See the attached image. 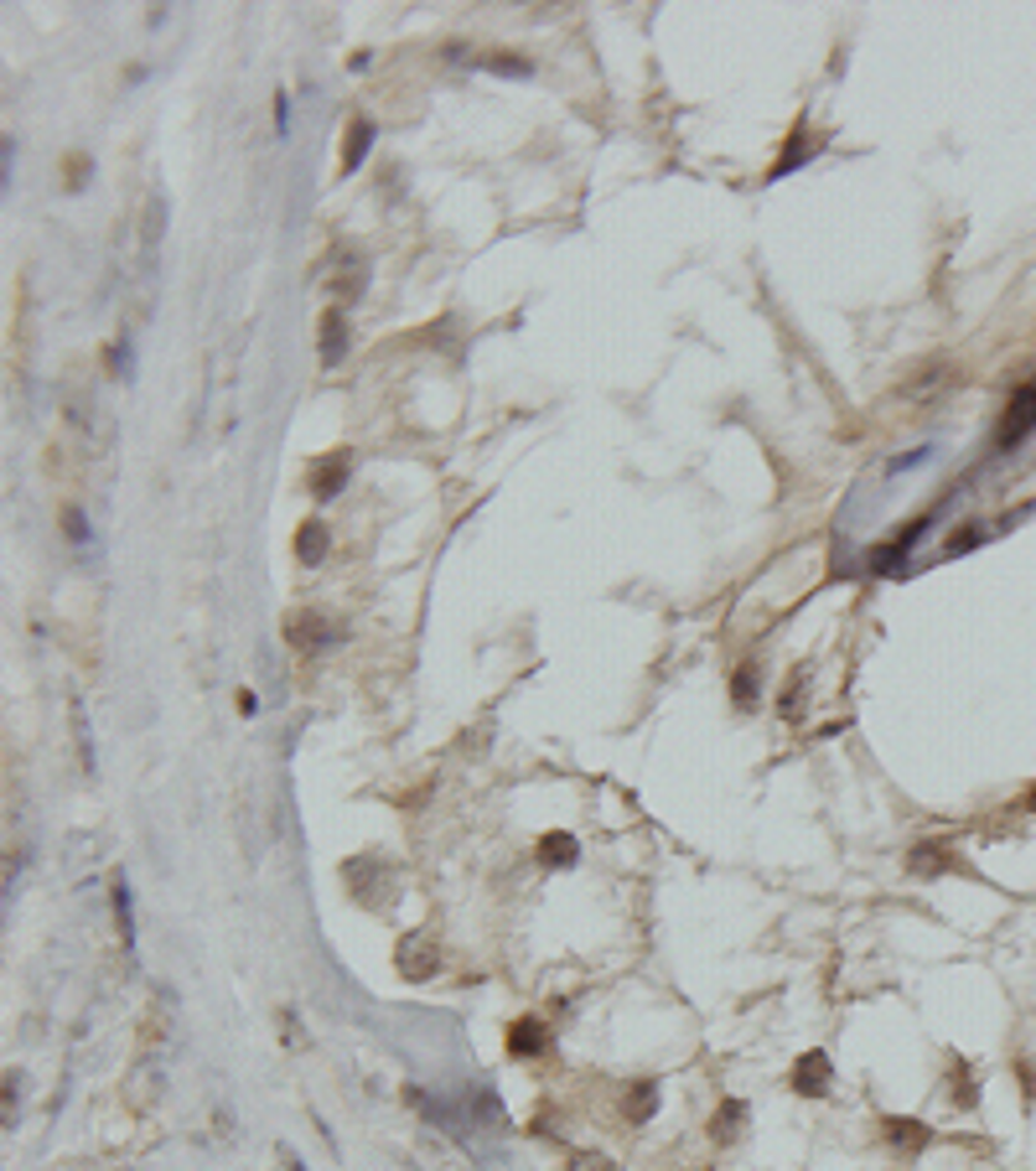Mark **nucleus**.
Masks as SVG:
<instances>
[{"mask_svg": "<svg viewBox=\"0 0 1036 1171\" xmlns=\"http://www.w3.org/2000/svg\"><path fill=\"white\" fill-rule=\"evenodd\" d=\"M395 959H400V975H405V980H431V975H436V964H441V954H436L431 933H405Z\"/></svg>", "mask_w": 1036, "mask_h": 1171, "instance_id": "f257e3e1", "label": "nucleus"}, {"mask_svg": "<svg viewBox=\"0 0 1036 1171\" xmlns=\"http://www.w3.org/2000/svg\"><path fill=\"white\" fill-rule=\"evenodd\" d=\"M793 1088L798 1093H809V1099H824L829 1088H835V1062H829V1052H804L798 1062H793Z\"/></svg>", "mask_w": 1036, "mask_h": 1171, "instance_id": "f03ea898", "label": "nucleus"}, {"mask_svg": "<svg viewBox=\"0 0 1036 1171\" xmlns=\"http://www.w3.org/2000/svg\"><path fill=\"white\" fill-rule=\"evenodd\" d=\"M1031 431H1036V378L1010 400V410H1005V421H1000V446H1015V441L1031 436Z\"/></svg>", "mask_w": 1036, "mask_h": 1171, "instance_id": "7ed1b4c3", "label": "nucleus"}, {"mask_svg": "<svg viewBox=\"0 0 1036 1171\" xmlns=\"http://www.w3.org/2000/svg\"><path fill=\"white\" fill-rule=\"evenodd\" d=\"M907 871H912L917 882L948 876V871H953V851H948V840H922V845H912V856H907Z\"/></svg>", "mask_w": 1036, "mask_h": 1171, "instance_id": "20e7f679", "label": "nucleus"}, {"mask_svg": "<svg viewBox=\"0 0 1036 1171\" xmlns=\"http://www.w3.org/2000/svg\"><path fill=\"white\" fill-rule=\"evenodd\" d=\"M881 1130H886V1140H891L897 1150H907V1155H917V1150L933 1145V1130H928L922 1119H907V1114H886Z\"/></svg>", "mask_w": 1036, "mask_h": 1171, "instance_id": "39448f33", "label": "nucleus"}, {"mask_svg": "<svg viewBox=\"0 0 1036 1171\" xmlns=\"http://www.w3.org/2000/svg\"><path fill=\"white\" fill-rule=\"evenodd\" d=\"M348 472H353V457H348V452L321 457V462L311 467V493H316V498H337L342 483H348Z\"/></svg>", "mask_w": 1036, "mask_h": 1171, "instance_id": "423d86ee", "label": "nucleus"}, {"mask_svg": "<svg viewBox=\"0 0 1036 1171\" xmlns=\"http://www.w3.org/2000/svg\"><path fill=\"white\" fill-rule=\"evenodd\" d=\"M348 358V316H342V306H326L321 311V363H342Z\"/></svg>", "mask_w": 1036, "mask_h": 1171, "instance_id": "0eeeda50", "label": "nucleus"}, {"mask_svg": "<svg viewBox=\"0 0 1036 1171\" xmlns=\"http://www.w3.org/2000/svg\"><path fill=\"white\" fill-rule=\"evenodd\" d=\"M544 1047H550V1026H544L539 1016L513 1021V1031H508V1052H513V1057H539Z\"/></svg>", "mask_w": 1036, "mask_h": 1171, "instance_id": "6e6552de", "label": "nucleus"}, {"mask_svg": "<svg viewBox=\"0 0 1036 1171\" xmlns=\"http://www.w3.org/2000/svg\"><path fill=\"white\" fill-rule=\"evenodd\" d=\"M742 1130H747V1104H742V1099H726V1104L716 1109V1119H711V1140H716V1145H736Z\"/></svg>", "mask_w": 1036, "mask_h": 1171, "instance_id": "1a4fd4ad", "label": "nucleus"}, {"mask_svg": "<svg viewBox=\"0 0 1036 1171\" xmlns=\"http://www.w3.org/2000/svg\"><path fill=\"white\" fill-rule=\"evenodd\" d=\"M326 540H332L326 524H321V519H306V524L295 529V560H301V565H321V560H326Z\"/></svg>", "mask_w": 1036, "mask_h": 1171, "instance_id": "9d476101", "label": "nucleus"}, {"mask_svg": "<svg viewBox=\"0 0 1036 1171\" xmlns=\"http://www.w3.org/2000/svg\"><path fill=\"white\" fill-rule=\"evenodd\" d=\"M285 633H290L295 648H321V643H332V633H326V622H321L316 612H290V617H285Z\"/></svg>", "mask_w": 1036, "mask_h": 1171, "instance_id": "9b49d317", "label": "nucleus"}, {"mask_svg": "<svg viewBox=\"0 0 1036 1171\" xmlns=\"http://www.w3.org/2000/svg\"><path fill=\"white\" fill-rule=\"evenodd\" d=\"M369 146H374V120H353V125H348V141H342V172L364 166Z\"/></svg>", "mask_w": 1036, "mask_h": 1171, "instance_id": "f8f14e48", "label": "nucleus"}, {"mask_svg": "<svg viewBox=\"0 0 1036 1171\" xmlns=\"http://www.w3.org/2000/svg\"><path fill=\"white\" fill-rule=\"evenodd\" d=\"M109 897H115V923H120V944H125V949H135V902H130V882H125V876H115Z\"/></svg>", "mask_w": 1036, "mask_h": 1171, "instance_id": "ddd939ff", "label": "nucleus"}, {"mask_svg": "<svg viewBox=\"0 0 1036 1171\" xmlns=\"http://www.w3.org/2000/svg\"><path fill=\"white\" fill-rule=\"evenodd\" d=\"M467 1109H472V1119H482L493 1135H503L508 1130V1114H503V1104H498V1093L493 1088H477L472 1099H467Z\"/></svg>", "mask_w": 1036, "mask_h": 1171, "instance_id": "4468645a", "label": "nucleus"}, {"mask_svg": "<svg viewBox=\"0 0 1036 1171\" xmlns=\"http://www.w3.org/2000/svg\"><path fill=\"white\" fill-rule=\"evenodd\" d=\"M922 529H928V519H917V524H907V529H902V540H897V545H881V550H876V555H871V565H876V571H897V565H902V560H907V545H912V540H917V534H922Z\"/></svg>", "mask_w": 1036, "mask_h": 1171, "instance_id": "2eb2a0df", "label": "nucleus"}, {"mask_svg": "<svg viewBox=\"0 0 1036 1171\" xmlns=\"http://www.w3.org/2000/svg\"><path fill=\"white\" fill-rule=\"evenodd\" d=\"M575 856H580V851H575V840H570V835H560V830L539 840V861H544V866H575Z\"/></svg>", "mask_w": 1036, "mask_h": 1171, "instance_id": "dca6fc26", "label": "nucleus"}, {"mask_svg": "<svg viewBox=\"0 0 1036 1171\" xmlns=\"http://www.w3.org/2000/svg\"><path fill=\"white\" fill-rule=\"evenodd\" d=\"M809 135H814V130H809V125H798V130H793V146H788V156H783V161H778V166H773V177H783V172H793V166H798V161H804V156H814V151H819V146H824V141H809Z\"/></svg>", "mask_w": 1036, "mask_h": 1171, "instance_id": "f3484780", "label": "nucleus"}, {"mask_svg": "<svg viewBox=\"0 0 1036 1171\" xmlns=\"http://www.w3.org/2000/svg\"><path fill=\"white\" fill-rule=\"evenodd\" d=\"M653 1109H658V1088H653V1083H632L627 1114H632V1119H653Z\"/></svg>", "mask_w": 1036, "mask_h": 1171, "instance_id": "a211bd4d", "label": "nucleus"}, {"mask_svg": "<svg viewBox=\"0 0 1036 1171\" xmlns=\"http://www.w3.org/2000/svg\"><path fill=\"white\" fill-rule=\"evenodd\" d=\"M731 695H736V705H752V700H757V669H752V664H742V669H736Z\"/></svg>", "mask_w": 1036, "mask_h": 1171, "instance_id": "6ab92c4d", "label": "nucleus"}, {"mask_svg": "<svg viewBox=\"0 0 1036 1171\" xmlns=\"http://www.w3.org/2000/svg\"><path fill=\"white\" fill-rule=\"evenodd\" d=\"M798 695H804V669L788 679V689H783V700H778V710H783L788 720H798Z\"/></svg>", "mask_w": 1036, "mask_h": 1171, "instance_id": "aec40b11", "label": "nucleus"}, {"mask_svg": "<svg viewBox=\"0 0 1036 1171\" xmlns=\"http://www.w3.org/2000/svg\"><path fill=\"white\" fill-rule=\"evenodd\" d=\"M570 1171H611V1161L601 1150H575L570 1155Z\"/></svg>", "mask_w": 1036, "mask_h": 1171, "instance_id": "412c9836", "label": "nucleus"}, {"mask_svg": "<svg viewBox=\"0 0 1036 1171\" xmlns=\"http://www.w3.org/2000/svg\"><path fill=\"white\" fill-rule=\"evenodd\" d=\"M63 529L73 534V545H89V524H84V514H79V509H63Z\"/></svg>", "mask_w": 1036, "mask_h": 1171, "instance_id": "4be33fe9", "label": "nucleus"}, {"mask_svg": "<svg viewBox=\"0 0 1036 1171\" xmlns=\"http://www.w3.org/2000/svg\"><path fill=\"white\" fill-rule=\"evenodd\" d=\"M17 1093H22V1073H6V1130H17Z\"/></svg>", "mask_w": 1036, "mask_h": 1171, "instance_id": "5701e85b", "label": "nucleus"}, {"mask_svg": "<svg viewBox=\"0 0 1036 1171\" xmlns=\"http://www.w3.org/2000/svg\"><path fill=\"white\" fill-rule=\"evenodd\" d=\"M482 63H488L493 73H508V79H513V73H519V79L529 73V63H524V58H482Z\"/></svg>", "mask_w": 1036, "mask_h": 1171, "instance_id": "b1692460", "label": "nucleus"}, {"mask_svg": "<svg viewBox=\"0 0 1036 1171\" xmlns=\"http://www.w3.org/2000/svg\"><path fill=\"white\" fill-rule=\"evenodd\" d=\"M969 545H979V529H974V524H964V529H959V534H953V540L943 545V550H948V555H964Z\"/></svg>", "mask_w": 1036, "mask_h": 1171, "instance_id": "393cba45", "label": "nucleus"}, {"mask_svg": "<svg viewBox=\"0 0 1036 1171\" xmlns=\"http://www.w3.org/2000/svg\"><path fill=\"white\" fill-rule=\"evenodd\" d=\"M1026 809H1031V814H1036V789H1031V794H1026Z\"/></svg>", "mask_w": 1036, "mask_h": 1171, "instance_id": "a878e982", "label": "nucleus"}]
</instances>
